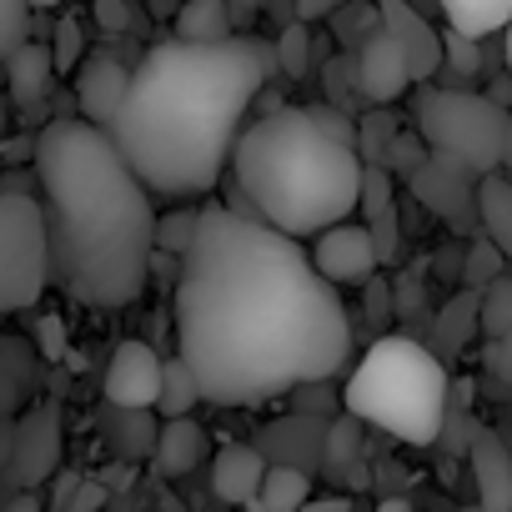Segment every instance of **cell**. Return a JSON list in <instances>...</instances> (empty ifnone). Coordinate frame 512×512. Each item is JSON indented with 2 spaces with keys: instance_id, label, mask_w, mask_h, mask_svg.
Segmentation results:
<instances>
[{
  "instance_id": "1",
  "label": "cell",
  "mask_w": 512,
  "mask_h": 512,
  "mask_svg": "<svg viewBox=\"0 0 512 512\" xmlns=\"http://www.w3.org/2000/svg\"><path fill=\"white\" fill-rule=\"evenodd\" d=\"M347 352L352 322L342 292L317 272L302 236L236 206L196 216L176 277V357L191 367L201 402H272L327 382Z\"/></svg>"
},
{
  "instance_id": "2",
  "label": "cell",
  "mask_w": 512,
  "mask_h": 512,
  "mask_svg": "<svg viewBox=\"0 0 512 512\" xmlns=\"http://www.w3.org/2000/svg\"><path fill=\"white\" fill-rule=\"evenodd\" d=\"M272 66L277 51L256 36L161 41L131 71L126 101L106 131L151 196H206L221 186L241 116Z\"/></svg>"
},
{
  "instance_id": "3",
  "label": "cell",
  "mask_w": 512,
  "mask_h": 512,
  "mask_svg": "<svg viewBox=\"0 0 512 512\" xmlns=\"http://www.w3.org/2000/svg\"><path fill=\"white\" fill-rule=\"evenodd\" d=\"M36 191L51 282L86 307H131L156 262V206L111 131L86 116L51 121L36 136Z\"/></svg>"
},
{
  "instance_id": "4",
  "label": "cell",
  "mask_w": 512,
  "mask_h": 512,
  "mask_svg": "<svg viewBox=\"0 0 512 512\" xmlns=\"http://www.w3.org/2000/svg\"><path fill=\"white\" fill-rule=\"evenodd\" d=\"M231 171L251 216L287 236H317L347 221L367 181L352 121L332 106H282L251 121L231 146Z\"/></svg>"
},
{
  "instance_id": "5",
  "label": "cell",
  "mask_w": 512,
  "mask_h": 512,
  "mask_svg": "<svg viewBox=\"0 0 512 512\" xmlns=\"http://www.w3.org/2000/svg\"><path fill=\"white\" fill-rule=\"evenodd\" d=\"M447 367L412 337H382L367 347V357L347 377V417L407 442L432 447L447 422Z\"/></svg>"
},
{
  "instance_id": "6",
  "label": "cell",
  "mask_w": 512,
  "mask_h": 512,
  "mask_svg": "<svg viewBox=\"0 0 512 512\" xmlns=\"http://www.w3.org/2000/svg\"><path fill=\"white\" fill-rule=\"evenodd\" d=\"M417 126L442 161L462 166L467 176H487V171L502 166L512 116L497 101L472 96V91H422L417 96Z\"/></svg>"
},
{
  "instance_id": "7",
  "label": "cell",
  "mask_w": 512,
  "mask_h": 512,
  "mask_svg": "<svg viewBox=\"0 0 512 512\" xmlns=\"http://www.w3.org/2000/svg\"><path fill=\"white\" fill-rule=\"evenodd\" d=\"M51 287V236L41 196L6 186L0 191V317L26 312Z\"/></svg>"
},
{
  "instance_id": "8",
  "label": "cell",
  "mask_w": 512,
  "mask_h": 512,
  "mask_svg": "<svg viewBox=\"0 0 512 512\" xmlns=\"http://www.w3.org/2000/svg\"><path fill=\"white\" fill-rule=\"evenodd\" d=\"M312 262H317V272H322L332 287H362V282H372V272L382 267V251H377L372 231L347 216V221L317 231Z\"/></svg>"
},
{
  "instance_id": "9",
  "label": "cell",
  "mask_w": 512,
  "mask_h": 512,
  "mask_svg": "<svg viewBox=\"0 0 512 512\" xmlns=\"http://www.w3.org/2000/svg\"><path fill=\"white\" fill-rule=\"evenodd\" d=\"M161 372L166 357L151 342H121L106 367V402L121 412H151L161 397Z\"/></svg>"
},
{
  "instance_id": "10",
  "label": "cell",
  "mask_w": 512,
  "mask_h": 512,
  "mask_svg": "<svg viewBox=\"0 0 512 512\" xmlns=\"http://www.w3.org/2000/svg\"><path fill=\"white\" fill-rule=\"evenodd\" d=\"M357 86H362V96L372 101V106H392V101H402L417 81H412V66H407V56H402V46L392 41V31H367V41H362V56H357Z\"/></svg>"
},
{
  "instance_id": "11",
  "label": "cell",
  "mask_w": 512,
  "mask_h": 512,
  "mask_svg": "<svg viewBox=\"0 0 512 512\" xmlns=\"http://www.w3.org/2000/svg\"><path fill=\"white\" fill-rule=\"evenodd\" d=\"M56 457H61V422H56L51 407H41V412H31L16 427L6 472H11L16 487H36V482H46L56 472Z\"/></svg>"
},
{
  "instance_id": "12",
  "label": "cell",
  "mask_w": 512,
  "mask_h": 512,
  "mask_svg": "<svg viewBox=\"0 0 512 512\" xmlns=\"http://www.w3.org/2000/svg\"><path fill=\"white\" fill-rule=\"evenodd\" d=\"M377 21L402 46V56L412 66V81H432L442 71V31H432L412 6H402V0H377Z\"/></svg>"
},
{
  "instance_id": "13",
  "label": "cell",
  "mask_w": 512,
  "mask_h": 512,
  "mask_svg": "<svg viewBox=\"0 0 512 512\" xmlns=\"http://www.w3.org/2000/svg\"><path fill=\"white\" fill-rule=\"evenodd\" d=\"M126 86H131V71L116 56H86L76 66V106H81V116L96 121V126H111V116L126 101Z\"/></svg>"
},
{
  "instance_id": "14",
  "label": "cell",
  "mask_w": 512,
  "mask_h": 512,
  "mask_svg": "<svg viewBox=\"0 0 512 512\" xmlns=\"http://www.w3.org/2000/svg\"><path fill=\"white\" fill-rule=\"evenodd\" d=\"M472 457V482H477V507L487 512H512V452L502 447L497 432L477 427L467 442Z\"/></svg>"
},
{
  "instance_id": "15",
  "label": "cell",
  "mask_w": 512,
  "mask_h": 512,
  "mask_svg": "<svg viewBox=\"0 0 512 512\" xmlns=\"http://www.w3.org/2000/svg\"><path fill=\"white\" fill-rule=\"evenodd\" d=\"M262 477H267V457L256 447H246V442L216 447V457H211V492L226 507H251L256 492H262Z\"/></svg>"
},
{
  "instance_id": "16",
  "label": "cell",
  "mask_w": 512,
  "mask_h": 512,
  "mask_svg": "<svg viewBox=\"0 0 512 512\" xmlns=\"http://www.w3.org/2000/svg\"><path fill=\"white\" fill-rule=\"evenodd\" d=\"M56 76H61V71H56V61H51V51H46L41 41H21V46L6 56V91H11L16 106H41Z\"/></svg>"
},
{
  "instance_id": "17",
  "label": "cell",
  "mask_w": 512,
  "mask_h": 512,
  "mask_svg": "<svg viewBox=\"0 0 512 512\" xmlns=\"http://www.w3.org/2000/svg\"><path fill=\"white\" fill-rule=\"evenodd\" d=\"M201 457H206V432L191 417H166V427H156V467L166 477H186Z\"/></svg>"
},
{
  "instance_id": "18",
  "label": "cell",
  "mask_w": 512,
  "mask_h": 512,
  "mask_svg": "<svg viewBox=\"0 0 512 512\" xmlns=\"http://www.w3.org/2000/svg\"><path fill=\"white\" fill-rule=\"evenodd\" d=\"M387 196H392V191H387V176H382L377 166H367L362 206H357V211L372 216V221H362V226L372 231V241H377V251H382V262H392V251H397V206H392Z\"/></svg>"
},
{
  "instance_id": "19",
  "label": "cell",
  "mask_w": 512,
  "mask_h": 512,
  "mask_svg": "<svg viewBox=\"0 0 512 512\" xmlns=\"http://www.w3.org/2000/svg\"><path fill=\"white\" fill-rule=\"evenodd\" d=\"M307 497H312V477L302 467H267L251 512H302Z\"/></svg>"
},
{
  "instance_id": "20",
  "label": "cell",
  "mask_w": 512,
  "mask_h": 512,
  "mask_svg": "<svg viewBox=\"0 0 512 512\" xmlns=\"http://www.w3.org/2000/svg\"><path fill=\"white\" fill-rule=\"evenodd\" d=\"M437 6H442L447 26L462 36H492L512 16V0H437Z\"/></svg>"
},
{
  "instance_id": "21",
  "label": "cell",
  "mask_w": 512,
  "mask_h": 512,
  "mask_svg": "<svg viewBox=\"0 0 512 512\" xmlns=\"http://www.w3.org/2000/svg\"><path fill=\"white\" fill-rule=\"evenodd\" d=\"M176 36L181 41H226L231 36L226 0H186L176 11Z\"/></svg>"
},
{
  "instance_id": "22",
  "label": "cell",
  "mask_w": 512,
  "mask_h": 512,
  "mask_svg": "<svg viewBox=\"0 0 512 512\" xmlns=\"http://www.w3.org/2000/svg\"><path fill=\"white\" fill-rule=\"evenodd\" d=\"M196 402H201V387H196L191 367H186L181 357H171V362H166V372H161L156 412H166V417H191V407H196Z\"/></svg>"
},
{
  "instance_id": "23",
  "label": "cell",
  "mask_w": 512,
  "mask_h": 512,
  "mask_svg": "<svg viewBox=\"0 0 512 512\" xmlns=\"http://www.w3.org/2000/svg\"><path fill=\"white\" fill-rule=\"evenodd\" d=\"M277 66H282L287 76H307V66H312V31H307V21H297V26L282 31V41H277Z\"/></svg>"
},
{
  "instance_id": "24",
  "label": "cell",
  "mask_w": 512,
  "mask_h": 512,
  "mask_svg": "<svg viewBox=\"0 0 512 512\" xmlns=\"http://www.w3.org/2000/svg\"><path fill=\"white\" fill-rule=\"evenodd\" d=\"M31 41V0H0V61Z\"/></svg>"
},
{
  "instance_id": "25",
  "label": "cell",
  "mask_w": 512,
  "mask_h": 512,
  "mask_svg": "<svg viewBox=\"0 0 512 512\" xmlns=\"http://www.w3.org/2000/svg\"><path fill=\"white\" fill-rule=\"evenodd\" d=\"M196 216L201 211H171V216H156V251H171L181 262V251L191 246L196 236Z\"/></svg>"
},
{
  "instance_id": "26",
  "label": "cell",
  "mask_w": 512,
  "mask_h": 512,
  "mask_svg": "<svg viewBox=\"0 0 512 512\" xmlns=\"http://www.w3.org/2000/svg\"><path fill=\"white\" fill-rule=\"evenodd\" d=\"M51 61H56V71H61V76H71V71L86 61V26H81V21H71V16H66V21L56 26Z\"/></svg>"
},
{
  "instance_id": "27",
  "label": "cell",
  "mask_w": 512,
  "mask_h": 512,
  "mask_svg": "<svg viewBox=\"0 0 512 512\" xmlns=\"http://www.w3.org/2000/svg\"><path fill=\"white\" fill-rule=\"evenodd\" d=\"M392 136H397V121H392V116L377 106V111L367 116L362 136H357V151H362V161H367V166H382V161H387L382 151H387V141H392Z\"/></svg>"
},
{
  "instance_id": "28",
  "label": "cell",
  "mask_w": 512,
  "mask_h": 512,
  "mask_svg": "<svg viewBox=\"0 0 512 512\" xmlns=\"http://www.w3.org/2000/svg\"><path fill=\"white\" fill-rule=\"evenodd\" d=\"M507 322H512V282H497L492 297L482 302V327H487V337H497Z\"/></svg>"
},
{
  "instance_id": "29",
  "label": "cell",
  "mask_w": 512,
  "mask_h": 512,
  "mask_svg": "<svg viewBox=\"0 0 512 512\" xmlns=\"http://www.w3.org/2000/svg\"><path fill=\"white\" fill-rule=\"evenodd\" d=\"M442 61H452V71H477V36H462V31H447L442 36Z\"/></svg>"
},
{
  "instance_id": "30",
  "label": "cell",
  "mask_w": 512,
  "mask_h": 512,
  "mask_svg": "<svg viewBox=\"0 0 512 512\" xmlns=\"http://www.w3.org/2000/svg\"><path fill=\"white\" fill-rule=\"evenodd\" d=\"M91 6H96V26H101L106 36H121V31H126V21H131L126 0H91Z\"/></svg>"
},
{
  "instance_id": "31",
  "label": "cell",
  "mask_w": 512,
  "mask_h": 512,
  "mask_svg": "<svg viewBox=\"0 0 512 512\" xmlns=\"http://www.w3.org/2000/svg\"><path fill=\"white\" fill-rule=\"evenodd\" d=\"M487 367L502 377V382H512V322L492 337V352H487Z\"/></svg>"
},
{
  "instance_id": "32",
  "label": "cell",
  "mask_w": 512,
  "mask_h": 512,
  "mask_svg": "<svg viewBox=\"0 0 512 512\" xmlns=\"http://www.w3.org/2000/svg\"><path fill=\"white\" fill-rule=\"evenodd\" d=\"M101 497H106V492H101L96 482H76V492L66 497V507H61V512H96V507H101Z\"/></svg>"
},
{
  "instance_id": "33",
  "label": "cell",
  "mask_w": 512,
  "mask_h": 512,
  "mask_svg": "<svg viewBox=\"0 0 512 512\" xmlns=\"http://www.w3.org/2000/svg\"><path fill=\"white\" fill-rule=\"evenodd\" d=\"M342 6H347V0H297V21H307V26L312 21H332Z\"/></svg>"
},
{
  "instance_id": "34",
  "label": "cell",
  "mask_w": 512,
  "mask_h": 512,
  "mask_svg": "<svg viewBox=\"0 0 512 512\" xmlns=\"http://www.w3.org/2000/svg\"><path fill=\"white\" fill-rule=\"evenodd\" d=\"M0 512H46V507H41V497H36L31 487H21V492H16L6 507H0Z\"/></svg>"
},
{
  "instance_id": "35",
  "label": "cell",
  "mask_w": 512,
  "mask_h": 512,
  "mask_svg": "<svg viewBox=\"0 0 512 512\" xmlns=\"http://www.w3.org/2000/svg\"><path fill=\"white\" fill-rule=\"evenodd\" d=\"M41 342H46V352H51V357H61V322H56V317H46V322H41Z\"/></svg>"
},
{
  "instance_id": "36",
  "label": "cell",
  "mask_w": 512,
  "mask_h": 512,
  "mask_svg": "<svg viewBox=\"0 0 512 512\" xmlns=\"http://www.w3.org/2000/svg\"><path fill=\"white\" fill-rule=\"evenodd\" d=\"M377 512H412V502H407V497H382Z\"/></svg>"
},
{
  "instance_id": "37",
  "label": "cell",
  "mask_w": 512,
  "mask_h": 512,
  "mask_svg": "<svg viewBox=\"0 0 512 512\" xmlns=\"http://www.w3.org/2000/svg\"><path fill=\"white\" fill-rule=\"evenodd\" d=\"M302 512H347V502H312V497H307Z\"/></svg>"
},
{
  "instance_id": "38",
  "label": "cell",
  "mask_w": 512,
  "mask_h": 512,
  "mask_svg": "<svg viewBox=\"0 0 512 512\" xmlns=\"http://www.w3.org/2000/svg\"><path fill=\"white\" fill-rule=\"evenodd\" d=\"M502 176L512 181V126H507V146H502Z\"/></svg>"
},
{
  "instance_id": "39",
  "label": "cell",
  "mask_w": 512,
  "mask_h": 512,
  "mask_svg": "<svg viewBox=\"0 0 512 512\" xmlns=\"http://www.w3.org/2000/svg\"><path fill=\"white\" fill-rule=\"evenodd\" d=\"M6 126H11V106H6V91H0V136H6Z\"/></svg>"
},
{
  "instance_id": "40",
  "label": "cell",
  "mask_w": 512,
  "mask_h": 512,
  "mask_svg": "<svg viewBox=\"0 0 512 512\" xmlns=\"http://www.w3.org/2000/svg\"><path fill=\"white\" fill-rule=\"evenodd\" d=\"M51 6H61V0H31V11H51Z\"/></svg>"
},
{
  "instance_id": "41",
  "label": "cell",
  "mask_w": 512,
  "mask_h": 512,
  "mask_svg": "<svg viewBox=\"0 0 512 512\" xmlns=\"http://www.w3.org/2000/svg\"><path fill=\"white\" fill-rule=\"evenodd\" d=\"M502 31H507V66H512V16H507V26H502Z\"/></svg>"
},
{
  "instance_id": "42",
  "label": "cell",
  "mask_w": 512,
  "mask_h": 512,
  "mask_svg": "<svg viewBox=\"0 0 512 512\" xmlns=\"http://www.w3.org/2000/svg\"><path fill=\"white\" fill-rule=\"evenodd\" d=\"M231 6H246V11H256V6H267V0H231Z\"/></svg>"
},
{
  "instance_id": "43",
  "label": "cell",
  "mask_w": 512,
  "mask_h": 512,
  "mask_svg": "<svg viewBox=\"0 0 512 512\" xmlns=\"http://www.w3.org/2000/svg\"><path fill=\"white\" fill-rule=\"evenodd\" d=\"M457 512H487V507H457Z\"/></svg>"
}]
</instances>
